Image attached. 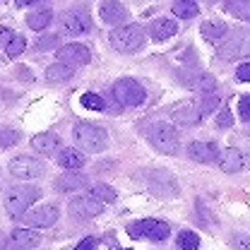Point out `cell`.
<instances>
[{"label": "cell", "mask_w": 250, "mask_h": 250, "mask_svg": "<svg viewBox=\"0 0 250 250\" xmlns=\"http://www.w3.org/2000/svg\"><path fill=\"white\" fill-rule=\"evenodd\" d=\"M72 137H75V145L82 149V152H89V154H99L106 149L108 145V135L101 125L94 123H77L72 130Z\"/></svg>", "instance_id": "obj_1"}, {"label": "cell", "mask_w": 250, "mask_h": 250, "mask_svg": "<svg viewBox=\"0 0 250 250\" xmlns=\"http://www.w3.org/2000/svg\"><path fill=\"white\" fill-rule=\"evenodd\" d=\"M39 197H41V190L36 186H15L5 195V209L10 217H22Z\"/></svg>", "instance_id": "obj_2"}, {"label": "cell", "mask_w": 250, "mask_h": 250, "mask_svg": "<svg viewBox=\"0 0 250 250\" xmlns=\"http://www.w3.org/2000/svg\"><path fill=\"white\" fill-rule=\"evenodd\" d=\"M111 46L121 53H135L145 43V29L140 24H121L111 31Z\"/></svg>", "instance_id": "obj_3"}, {"label": "cell", "mask_w": 250, "mask_h": 250, "mask_svg": "<svg viewBox=\"0 0 250 250\" xmlns=\"http://www.w3.org/2000/svg\"><path fill=\"white\" fill-rule=\"evenodd\" d=\"M149 142L154 145V149H159L161 154H178L181 140L176 127L168 123H154L149 127Z\"/></svg>", "instance_id": "obj_4"}, {"label": "cell", "mask_w": 250, "mask_h": 250, "mask_svg": "<svg viewBox=\"0 0 250 250\" xmlns=\"http://www.w3.org/2000/svg\"><path fill=\"white\" fill-rule=\"evenodd\" d=\"M113 99L121 104V106H142L147 92L142 89V84L132 77H123L113 84Z\"/></svg>", "instance_id": "obj_5"}, {"label": "cell", "mask_w": 250, "mask_h": 250, "mask_svg": "<svg viewBox=\"0 0 250 250\" xmlns=\"http://www.w3.org/2000/svg\"><path fill=\"white\" fill-rule=\"evenodd\" d=\"M127 233L132 238H149V241H166L171 229L166 221H159V219H142V221H135L127 226Z\"/></svg>", "instance_id": "obj_6"}, {"label": "cell", "mask_w": 250, "mask_h": 250, "mask_svg": "<svg viewBox=\"0 0 250 250\" xmlns=\"http://www.w3.org/2000/svg\"><path fill=\"white\" fill-rule=\"evenodd\" d=\"M61 217V212H58V207L56 205H41V207H36V209H27L24 214H22V221H24V226L27 229H48V226H53L56 221Z\"/></svg>", "instance_id": "obj_7"}, {"label": "cell", "mask_w": 250, "mask_h": 250, "mask_svg": "<svg viewBox=\"0 0 250 250\" xmlns=\"http://www.w3.org/2000/svg\"><path fill=\"white\" fill-rule=\"evenodd\" d=\"M10 173L17 178V181H31V178H39V176H43V164L39 161V159H34V156H15L12 161H10Z\"/></svg>", "instance_id": "obj_8"}, {"label": "cell", "mask_w": 250, "mask_h": 250, "mask_svg": "<svg viewBox=\"0 0 250 250\" xmlns=\"http://www.w3.org/2000/svg\"><path fill=\"white\" fill-rule=\"evenodd\" d=\"M56 58L67 67H80V65H87L92 61V53L84 43H65V46H58Z\"/></svg>", "instance_id": "obj_9"}, {"label": "cell", "mask_w": 250, "mask_h": 250, "mask_svg": "<svg viewBox=\"0 0 250 250\" xmlns=\"http://www.w3.org/2000/svg\"><path fill=\"white\" fill-rule=\"evenodd\" d=\"M61 24L67 34H75V36H77V34H87V31L92 29V17H89L87 10H82V7H72V10L62 12Z\"/></svg>", "instance_id": "obj_10"}, {"label": "cell", "mask_w": 250, "mask_h": 250, "mask_svg": "<svg viewBox=\"0 0 250 250\" xmlns=\"http://www.w3.org/2000/svg\"><path fill=\"white\" fill-rule=\"evenodd\" d=\"M70 212H72L75 217H82V219L99 217V214L104 212V202L87 192V195H80V197H75V200L70 202Z\"/></svg>", "instance_id": "obj_11"}, {"label": "cell", "mask_w": 250, "mask_h": 250, "mask_svg": "<svg viewBox=\"0 0 250 250\" xmlns=\"http://www.w3.org/2000/svg\"><path fill=\"white\" fill-rule=\"evenodd\" d=\"M127 7H125L123 2H118V0H104L101 2V7H99V17H101V22L104 24H123L125 20H127Z\"/></svg>", "instance_id": "obj_12"}, {"label": "cell", "mask_w": 250, "mask_h": 250, "mask_svg": "<svg viewBox=\"0 0 250 250\" xmlns=\"http://www.w3.org/2000/svg\"><path fill=\"white\" fill-rule=\"evenodd\" d=\"M219 56L224 61H233V58H246L250 56V36L248 34H238L231 41H226L219 51Z\"/></svg>", "instance_id": "obj_13"}, {"label": "cell", "mask_w": 250, "mask_h": 250, "mask_svg": "<svg viewBox=\"0 0 250 250\" xmlns=\"http://www.w3.org/2000/svg\"><path fill=\"white\" fill-rule=\"evenodd\" d=\"M202 121V111L195 101H183L181 106L173 108V123L183 125V127H192Z\"/></svg>", "instance_id": "obj_14"}, {"label": "cell", "mask_w": 250, "mask_h": 250, "mask_svg": "<svg viewBox=\"0 0 250 250\" xmlns=\"http://www.w3.org/2000/svg\"><path fill=\"white\" fill-rule=\"evenodd\" d=\"M149 188L161 197H173L178 192V186H176L173 176L166 173V171H152L149 173Z\"/></svg>", "instance_id": "obj_15"}, {"label": "cell", "mask_w": 250, "mask_h": 250, "mask_svg": "<svg viewBox=\"0 0 250 250\" xmlns=\"http://www.w3.org/2000/svg\"><path fill=\"white\" fill-rule=\"evenodd\" d=\"M188 154L192 161H200V164H214L219 159V145L214 142H190L188 147Z\"/></svg>", "instance_id": "obj_16"}, {"label": "cell", "mask_w": 250, "mask_h": 250, "mask_svg": "<svg viewBox=\"0 0 250 250\" xmlns=\"http://www.w3.org/2000/svg\"><path fill=\"white\" fill-rule=\"evenodd\" d=\"M31 149L36 154H43V156H53L58 154L61 149V137L53 135V132H39L31 137Z\"/></svg>", "instance_id": "obj_17"}, {"label": "cell", "mask_w": 250, "mask_h": 250, "mask_svg": "<svg viewBox=\"0 0 250 250\" xmlns=\"http://www.w3.org/2000/svg\"><path fill=\"white\" fill-rule=\"evenodd\" d=\"M217 161H219V168L224 173H238V171L246 168V156H243V152L241 149H233V147L219 152Z\"/></svg>", "instance_id": "obj_18"}, {"label": "cell", "mask_w": 250, "mask_h": 250, "mask_svg": "<svg viewBox=\"0 0 250 250\" xmlns=\"http://www.w3.org/2000/svg\"><path fill=\"white\" fill-rule=\"evenodd\" d=\"M41 243V236H39V231H34V229H27V226H22V229H15L12 233H10V246L15 250H29V248H36Z\"/></svg>", "instance_id": "obj_19"}, {"label": "cell", "mask_w": 250, "mask_h": 250, "mask_svg": "<svg viewBox=\"0 0 250 250\" xmlns=\"http://www.w3.org/2000/svg\"><path fill=\"white\" fill-rule=\"evenodd\" d=\"M84 186H87V176L80 173V171H65L53 183V188L58 192H75V190H82Z\"/></svg>", "instance_id": "obj_20"}, {"label": "cell", "mask_w": 250, "mask_h": 250, "mask_svg": "<svg viewBox=\"0 0 250 250\" xmlns=\"http://www.w3.org/2000/svg\"><path fill=\"white\" fill-rule=\"evenodd\" d=\"M56 161H58V166L65 168V171H77V168L84 166V152L72 149V147H65V149H61V152L56 154Z\"/></svg>", "instance_id": "obj_21"}, {"label": "cell", "mask_w": 250, "mask_h": 250, "mask_svg": "<svg viewBox=\"0 0 250 250\" xmlns=\"http://www.w3.org/2000/svg\"><path fill=\"white\" fill-rule=\"evenodd\" d=\"M178 31V24L173 22V20H154L152 24H149V34H152V39L154 41H166V39H171L173 34Z\"/></svg>", "instance_id": "obj_22"}, {"label": "cell", "mask_w": 250, "mask_h": 250, "mask_svg": "<svg viewBox=\"0 0 250 250\" xmlns=\"http://www.w3.org/2000/svg\"><path fill=\"white\" fill-rule=\"evenodd\" d=\"M51 20H53V12L48 7H39V10H34V12L27 15V27L34 31H41L51 24Z\"/></svg>", "instance_id": "obj_23"}, {"label": "cell", "mask_w": 250, "mask_h": 250, "mask_svg": "<svg viewBox=\"0 0 250 250\" xmlns=\"http://www.w3.org/2000/svg\"><path fill=\"white\" fill-rule=\"evenodd\" d=\"M72 75H75V70H72V67H67V65H62V62H53V65H48V67H46V82H51V84L67 82Z\"/></svg>", "instance_id": "obj_24"}, {"label": "cell", "mask_w": 250, "mask_h": 250, "mask_svg": "<svg viewBox=\"0 0 250 250\" xmlns=\"http://www.w3.org/2000/svg\"><path fill=\"white\" fill-rule=\"evenodd\" d=\"M200 31H202V36H205L207 41H219V39L226 36L229 27H226L224 22H219V20H209V22H205V24L200 27Z\"/></svg>", "instance_id": "obj_25"}, {"label": "cell", "mask_w": 250, "mask_h": 250, "mask_svg": "<svg viewBox=\"0 0 250 250\" xmlns=\"http://www.w3.org/2000/svg\"><path fill=\"white\" fill-rule=\"evenodd\" d=\"M171 10H173V15L181 17V20H192V17L200 12V7H197L195 0H176Z\"/></svg>", "instance_id": "obj_26"}, {"label": "cell", "mask_w": 250, "mask_h": 250, "mask_svg": "<svg viewBox=\"0 0 250 250\" xmlns=\"http://www.w3.org/2000/svg\"><path fill=\"white\" fill-rule=\"evenodd\" d=\"M89 195H94L96 200H101L104 205H113L116 202V190L111 186H106V183H96V186H92V190H89Z\"/></svg>", "instance_id": "obj_27"}, {"label": "cell", "mask_w": 250, "mask_h": 250, "mask_svg": "<svg viewBox=\"0 0 250 250\" xmlns=\"http://www.w3.org/2000/svg\"><path fill=\"white\" fill-rule=\"evenodd\" d=\"M176 246L181 250H197L200 248V236L195 231H181L176 238Z\"/></svg>", "instance_id": "obj_28"}, {"label": "cell", "mask_w": 250, "mask_h": 250, "mask_svg": "<svg viewBox=\"0 0 250 250\" xmlns=\"http://www.w3.org/2000/svg\"><path fill=\"white\" fill-rule=\"evenodd\" d=\"M24 51H27V39H24L22 34H15V36L10 39V43L5 46L7 58H17V56H22Z\"/></svg>", "instance_id": "obj_29"}, {"label": "cell", "mask_w": 250, "mask_h": 250, "mask_svg": "<svg viewBox=\"0 0 250 250\" xmlns=\"http://www.w3.org/2000/svg\"><path fill=\"white\" fill-rule=\"evenodd\" d=\"M20 140H22L20 130H15V127H0V149H10Z\"/></svg>", "instance_id": "obj_30"}, {"label": "cell", "mask_w": 250, "mask_h": 250, "mask_svg": "<svg viewBox=\"0 0 250 250\" xmlns=\"http://www.w3.org/2000/svg\"><path fill=\"white\" fill-rule=\"evenodd\" d=\"M82 106L89 108V111H104L106 108V101L99 96V94H82Z\"/></svg>", "instance_id": "obj_31"}, {"label": "cell", "mask_w": 250, "mask_h": 250, "mask_svg": "<svg viewBox=\"0 0 250 250\" xmlns=\"http://www.w3.org/2000/svg\"><path fill=\"white\" fill-rule=\"evenodd\" d=\"M61 46V36L58 34H48V36H41L36 41V51H51V48H58Z\"/></svg>", "instance_id": "obj_32"}, {"label": "cell", "mask_w": 250, "mask_h": 250, "mask_svg": "<svg viewBox=\"0 0 250 250\" xmlns=\"http://www.w3.org/2000/svg\"><path fill=\"white\" fill-rule=\"evenodd\" d=\"M195 87H197L202 94H212L217 89V80H214L212 75H200L197 82H195Z\"/></svg>", "instance_id": "obj_33"}, {"label": "cell", "mask_w": 250, "mask_h": 250, "mask_svg": "<svg viewBox=\"0 0 250 250\" xmlns=\"http://www.w3.org/2000/svg\"><path fill=\"white\" fill-rule=\"evenodd\" d=\"M238 116L243 123H250V94H243L238 99Z\"/></svg>", "instance_id": "obj_34"}, {"label": "cell", "mask_w": 250, "mask_h": 250, "mask_svg": "<svg viewBox=\"0 0 250 250\" xmlns=\"http://www.w3.org/2000/svg\"><path fill=\"white\" fill-rule=\"evenodd\" d=\"M219 104H221V99L219 96H207L202 104H200V111H202V116H207V113H214L219 108Z\"/></svg>", "instance_id": "obj_35"}, {"label": "cell", "mask_w": 250, "mask_h": 250, "mask_svg": "<svg viewBox=\"0 0 250 250\" xmlns=\"http://www.w3.org/2000/svg\"><path fill=\"white\" fill-rule=\"evenodd\" d=\"M231 246H233L236 250H250V236L248 233H233Z\"/></svg>", "instance_id": "obj_36"}, {"label": "cell", "mask_w": 250, "mask_h": 250, "mask_svg": "<svg viewBox=\"0 0 250 250\" xmlns=\"http://www.w3.org/2000/svg\"><path fill=\"white\" fill-rule=\"evenodd\" d=\"M231 125H233V116H231L229 108H224L217 116V127H231Z\"/></svg>", "instance_id": "obj_37"}, {"label": "cell", "mask_w": 250, "mask_h": 250, "mask_svg": "<svg viewBox=\"0 0 250 250\" xmlns=\"http://www.w3.org/2000/svg\"><path fill=\"white\" fill-rule=\"evenodd\" d=\"M236 80H238V82H250V62L238 65V70H236Z\"/></svg>", "instance_id": "obj_38"}, {"label": "cell", "mask_w": 250, "mask_h": 250, "mask_svg": "<svg viewBox=\"0 0 250 250\" xmlns=\"http://www.w3.org/2000/svg\"><path fill=\"white\" fill-rule=\"evenodd\" d=\"M17 77H20L22 82H34V75H31V70H29V67H24V65H22V67H17Z\"/></svg>", "instance_id": "obj_39"}, {"label": "cell", "mask_w": 250, "mask_h": 250, "mask_svg": "<svg viewBox=\"0 0 250 250\" xmlns=\"http://www.w3.org/2000/svg\"><path fill=\"white\" fill-rule=\"evenodd\" d=\"M12 36H15V31L10 29V27H0V43H2V46H7Z\"/></svg>", "instance_id": "obj_40"}, {"label": "cell", "mask_w": 250, "mask_h": 250, "mask_svg": "<svg viewBox=\"0 0 250 250\" xmlns=\"http://www.w3.org/2000/svg\"><path fill=\"white\" fill-rule=\"evenodd\" d=\"M94 248H96V238H84V241L77 243L75 250H94Z\"/></svg>", "instance_id": "obj_41"}, {"label": "cell", "mask_w": 250, "mask_h": 250, "mask_svg": "<svg viewBox=\"0 0 250 250\" xmlns=\"http://www.w3.org/2000/svg\"><path fill=\"white\" fill-rule=\"evenodd\" d=\"M20 7H27V5H34V2H41V0H15Z\"/></svg>", "instance_id": "obj_42"}, {"label": "cell", "mask_w": 250, "mask_h": 250, "mask_svg": "<svg viewBox=\"0 0 250 250\" xmlns=\"http://www.w3.org/2000/svg\"><path fill=\"white\" fill-rule=\"evenodd\" d=\"M5 246H7V241H5V236L0 233V250H5Z\"/></svg>", "instance_id": "obj_43"}, {"label": "cell", "mask_w": 250, "mask_h": 250, "mask_svg": "<svg viewBox=\"0 0 250 250\" xmlns=\"http://www.w3.org/2000/svg\"><path fill=\"white\" fill-rule=\"evenodd\" d=\"M241 2H250V0H241Z\"/></svg>", "instance_id": "obj_44"}, {"label": "cell", "mask_w": 250, "mask_h": 250, "mask_svg": "<svg viewBox=\"0 0 250 250\" xmlns=\"http://www.w3.org/2000/svg\"><path fill=\"white\" fill-rule=\"evenodd\" d=\"M248 22H250V15H248Z\"/></svg>", "instance_id": "obj_45"}, {"label": "cell", "mask_w": 250, "mask_h": 250, "mask_svg": "<svg viewBox=\"0 0 250 250\" xmlns=\"http://www.w3.org/2000/svg\"><path fill=\"white\" fill-rule=\"evenodd\" d=\"M125 250H130V248H125Z\"/></svg>", "instance_id": "obj_46"}]
</instances>
